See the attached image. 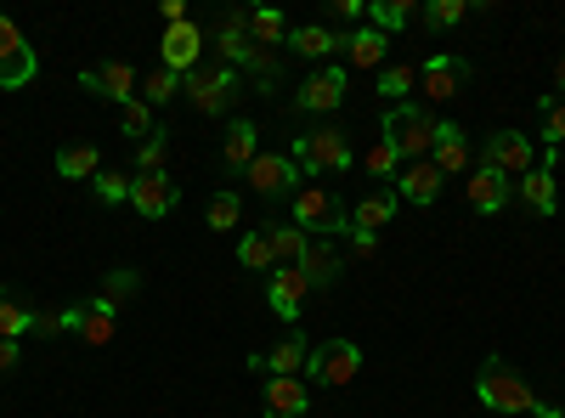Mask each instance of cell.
Instances as JSON below:
<instances>
[{
    "mask_svg": "<svg viewBox=\"0 0 565 418\" xmlns=\"http://www.w3.org/2000/svg\"><path fill=\"white\" fill-rule=\"evenodd\" d=\"M418 18V7H407V0H373L367 7V29H380V34H396Z\"/></svg>",
    "mask_w": 565,
    "mask_h": 418,
    "instance_id": "cell-32",
    "label": "cell"
},
{
    "mask_svg": "<svg viewBox=\"0 0 565 418\" xmlns=\"http://www.w3.org/2000/svg\"><path fill=\"white\" fill-rule=\"evenodd\" d=\"M543 142L548 153L565 148V97H543Z\"/></svg>",
    "mask_w": 565,
    "mask_h": 418,
    "instance_id": "cell-39",
    "label": "cell"
},
{
    "mask_svg": "<svg viewBox=\"0 0 565 418\" xmlns=\"http://www.w3.org/2000/svg\"><path fill=\"white\" fill-rule=\"evenodd\" d=\"M289 221L306 232V238H351V210L328 187H300L289 199Z\"/></svg>",
    "mask_w": 565,
    "mask_h": 418,
    "instance_id": "cell-1",
    "label": "cell"
},
{
    "mask_svg": "<svg viewBox=\"0 0 565 418\" xmlns=\"http://www.w3.org/2000/svg\"><path fill=\"white\" fill-rule=\"evenodd\" d=\"M476 396H481V407H492V412H537V390L514 374V367L503 362V356H487L481 362V374H476Z\"/></svg>",
    "mask_w": 565,
    "mask_h": 418,
    "instance_id": "cell-3",
    "label": "cell"
},
{
    "mask_svg": "<svg viewBox=\"0 0 565 418\" xmlns=\"http://www.w3.org/2000/svg\"><path fill=\"white\" fill-rule=\"evenodd\" d=\"M34 79V45L12 18H0V90H23Z\"/></svg>",
    "mask_w": 565,
    "mask_h": 418,
    "instance_id": "cell-7",
    "label": "cell"
},
{
    "mask_svg": "<svg viewBox=\"0 0 565 418\" xmlns=\"http://www.w3.org/2000/svg\"><path fill=\"white\" fill-rule=\"evenodd\" d=\"M413 85H418V68H413V63L380 68V79H373V90H380V97H391V103H402V97H407Z\"/></svg>",
    "mask_w": 565,
    "mask_h": 418,
    "instance_id": "cell-36",
    "label": "cell"
},
{
    "mask_svg": "<svg viewBox=\"0 0 565 418\" xmlns=\"http://www.w3.org/2000/svg\"><path fill=\"white\" fill-rule=\"evenodd\" d=\"M487 170H498V175H509V181H521L526 170H537L532 136H521V130H498V136H487Z\"/></svg>",
    "mask_w": 565,
    "mask_h": 418,
    "instance_id": "cell-8",
    "label": "cell"
},
{
    "mask_svg": "<svg viewBox=\"0 0 565 418\" xmlns=\"http://www.w3.org/2000/svg\"><path fill=\"white\" fill-rule=\"evenodd\" d=\"M385 52H391V34L367 29V23H362L356 34H345V63H351V68H380Z\"/></svg>",
    "mask_w": 565,
    "mask_h": 418,
    "instance_id": "cell-27",
    "label": "cell"
},
{
    "mask_svg": "<svg viewBox=\"0 0 565 418\" xmlns=\"http://www.w3.org/2000/svg\"><path fill=\"white\" fill-rule=\"evenodd\" d=\"M356 374H362V345L356 340H322L306 356V385H317V390H340Z\"/></svg>",
    "mask_w": 565,
    "mask_h": 418,
    "instance_id": "cell-5",
    "label": "cell"
},
{
    "mask_svg": "<svg viewBox=\"0 0 565 418\" xmlns=\"http://www.w3.org/2000/svg\"><path fill=\"white\" fill-rule=\"evenodd\" d=\"M238 260H244V271H277V249H271V232L266 226L249 232V238L238 244Z\"/></svg>",
    "mask_w": 565,
    "mask_h": 418,
    "instance_id": "cell-34",
    "label": "cell"
},
{
    "mask_svg": "<svg viewBox=\"0 0 565 418\" xmlns=\"http://www.w3.org/2000/svg\"><path fill=\"white\" fill-rule=\"evenodd\" d=\"M266 232H271V249H277V266H300V255H306V244H311L306 232H300L295 221H289V226H282V221H271Z\"/></svg>",
    "mask_w": 565,
    "mask_h": 418,
    "instance_id": "cell-33",
    "label": "cell"
},
{
    "mask_svg": "<svg viewBox=\"0 0 565 418\" xmlns=\"http://www.w3.org/2000/svg\"><path fill=\"white\" fill-rule=\"evenodd\" d=\"M300 271H306V283H311V289H334V283H340V271H345L334 238H311L306 255H300Z\"/></svg>",
    "mask_w": 565,
    "mask_h": 418,
    "instance_id": "cell-20",
    "label": "cell"
},
{
    "mask_svg": "<svg viewBox=\"0 0 565 418\" xmlns=\"http://www.w3.org/2000/svg\"><path fill=\"white\" fill-rule=\"evenodd\" d=\"M221 159H226V170H249V164L260 159V130H255V119H232Z\"/></svg>",
    "mask_w": 565,
    "mask_h": 418,
    "instance_id": "cell-26",
    "label": "cell"
},
{
    "mask_svg": "<svg viewBox=\"0 0 565 418\" xmlns=\"http://www.w3.org/2000/svg\"><path fill=\"white\" fill-rule=\"evenodd\" d=\"M463 79H469V63L452 57V52H436L430 63L418 68V90H424L430 103H452L458 90H463Z\"/></svg>",
    "mask_w": 565,
    "mask_h": 418,
    "instance_id": "cell-11",
    "label": "cell"
},
{
    "mask_svg": "<svg viewBox=\"0 0 565 418\" xmlns=\"http://www.w3.org/2000/svg\"><path fill=\"white\" fill-rule=\"evenodd\" d=\"M34 322H40V311L29 306V294L12 289V283H0V340H23V334H34Z\"/></svg>",
    "mask_w": 565,
    "mask_h": 418,
    "instance_id": "cell-23",
    "label": "cell"
},
{
    "mask_svg": "<svg viewBox=\"0 0 565 418\" xmlns=\"http://www.w3.org/2000/svg\"><path fill=\"white\" fill-rule=\"evenodd\" d=\"M430 164H436L441 175H463V170H469V136H463V125H452V119H441V125H436Z\"/></svg>",
    "mask_w": 565,
    "mask_h": 418,
    "instance_id": "cell-21",
    "label": "cell"
},
{
    "mask_svg": "<svg viewBox=\"0 0 565 418\" xmlns=\"http://www.w3.org/2000/svg\"><path fill=\"white\" fill-rule=\"evenodd\" d=\"M362 170H367L373 181H396V170H402V153H396V148L385 142V136H373V148H367Z\"/></svg>",
    "mask_w": 565,
    "mask_h": 418,
    "instance_id": "cell-35",
    "label": "cell"
},
{
    "mask_svg": "<svg viewBox=\"0 0 565 418\" xmlns=\"http://www.w3.org/2000/svg\"><path fill=\"white\" fill-rule=\"evenodd\" d=\"M181 90H186V103H193L199 114H226L232 103H238V68H226V63H215V68H193V74H181Z\"/></svg>",
    "mask_w": 565,
    "mask_h": 418,
    "instance_id": "cell-6",
    "label": "cell"
},
{
    "mask_svg": "<svg viewBox=\"0 0 565 418\" xmlns=\"http://www.w3.org/2000/svg\"><path fill=\"white\" fill-rule=\"evenodd\" d=\"M215 52H221L226 68H249V57H255L249 12H221V23H215Z\"/></svg>",
    "mask_w": 565,
    "mask_h": 418,
    "instance_id": "cell-15",
    "label": "cell"
},
{
    "mask_svg": "<svg viewBox=\"0 0 565 418\" xmlns=\"http://www.w3.org/2000/svg\"><path fill=\"white\" fill-rule=\"evenodd\" d=\"M345 103V68L340 63H328L322 74H311L300 90H295V108L300 114H334Z\"/></svg>",
    "mask_w": 565,
    "mask_h": 418,
    "instance_id": "cell-12",
    "label": "cell"
},
{
    "mask_svg": "<svg viewBox=\"0 0 565 418\" xmlns=\"http://www.w3.org/2000/svg\"><path fill=\"white\" fill-rule=\"evenodd\" d=\"M90 187H97L103 204H130V175H119V170H103L97 181H90Z\"/></svg>",
    "mask_w": 565,
    "mask_h": 418,
    "instance_id": "cell-43",
    "label": "cell"
},
{
    "mask_svg": "<svg viewBox=\"0 0 565 418\" xmlns=\"http://www.w3.org/2000/svg\"><path fill=\"white\" fill-rule=\"evenodd\" d=\"M306 356H311L306 334H300V329H282V340L266 351V374H277V379H300V374H306Z\"/></svg>",
    "mask_w": 565,
    "mask_h": 418,
    "instance_id": "cell-22",
    "label": "cell"
},
{
    "mask_svg": "<svg viewBox=\"0 0 565 418\" xmlns=\"http://www.w3.org/2000/svg\"><path fill=\"white\" fill-rule=\"evenodd\" d=\"M554 164H565V148H554V153H548V170H554Z\"/></svg>",
    "mask_w": 565,
    "mask_h": 418,
    "instance_id": "cell-50",
    "label": "cell"
},
{
    "mask_svg": "<svg viewBox=\"0 0 565 418\" xmlns=\"http://www.w3.org/2000/svg\"><path fill=\"white\" fill-rule=\"evenodd\" d=\"M119 334V300L97 294V300H85V322H79V340L85 345H108Z\"/></svg>",
    "mask_w": 565,
    "mask_h": 418,
    "instance_id": "cell-25",
    "label": "cell"
},
{
    "mask_svg": "<svg viewBox=\"0 0 565 418\" xmlns=\"http://www.w3.org/2000/svg\"><path fill=\"white\" fill-rule=\"evenodd\" d=\"M175 90H181V74H170V68H153V74H148V85H141L136 97L148 103V108H164V103L175 97Z\"/></svg>",
    "mask_w": 565,
    "mask_h": 418,
    "instance_id": "cell-37",
    "label": "cell"
},
{
    "mask_svg": "<svg viewBox=\"0 0 565 418\" xmlns=\"http://www.w3.org/2000/svg\"><path fill=\"white\" fill-rule=\"evenodd\" d=\"M554 90H559V97H565V57H559V68H554Z\"/></svg>",
    "mask_w": 565,
    "mask_h": 418,
    "instance_id": "cell-49",
    "label": "cell"
},
{
    "mask_svg": "<svg viewBox=\"0 0 565 418\" xmlns=\"http://www.w3.org/2000/svg\"><path fill=\"white\" fill-rule=\"evenodd\" d=\"M119 125H125V136H141V142H148V136H153V108L136 97V103L119 108Z\"/></svg>",
    "mask_w": 565,
    "mask_h": 418,
    "instance_id": "cell-41",
    "label": "cell"
},
{
    "mask_svg": "<svg viewBox=\"0 0 565 418\" xmlns=\"http://www.w3.org/2000/svg\"><path fill=\"white\" fill-rule=\"evenodd\" d=\"M396 193H362L356 199V210H351V226H362V232H373V226H385L391 215H396Z\"/></svg>",
    "mask_w": 565,
    "mask_h": 418,
    "instance_id": "cell-31",
    "label": "cell"
},
{
    "mask_svg": "<svg viewBox=\"0 0 565 418\" xmlns=\"http://www.w3.org/2000/svg\"><path fill=\"white\" fill-rule=\"evenodd\" d=\"M514 187H521V199H526V210H532V215H554L559 193H554V170H548V164L526 170L521 181H514Z\"/></svg>",
    "mask_w": 565,
    "mask_h": 418,
    "instance_id": "cell-28",
    "label": "cell"
},
{
    "mask_svg": "<svg viewBox=\"0 0 565 418\" xmlns=\"http://www.w3.org/2000/svg\"><path fill=\"white\" fill-rule=\"evenodd\" d=\"M351 249H356V255H373V249H380V232H362V226H351Z\"/></svg>",
    "mask_w": 565,
    "mask_h": 418,
    "instance_id": "cell-45",
    "label": "cell"
},
{
    "mask_svg": "<svg viewBox=\"0 0 565 418\" xmlns=\"http://www.w3.org/2000/svg\"><path fill=\"white\" fill-rule=\"evenodd\" d=\"M289 159H295V170L300 175H328V170H351L356 164V153H351V142H345V130H334V125H322V130H306V136H295V148H289Z\"/></svg>",
    "mask_w": 565,
    "mask_h": 418,
    "instance_id": "cell-4",
    "label": "cell"
},
{
    "mask_svg": "<svg viewBox=\"0 0 565 418\" xmlns=\"http://www.w3.org/2000/svg\"><path fill=\"white\" fill-rule=\"evenodd\" d=\"M130 204L148 215V221H159V215H170L175 210V181L159 170V175H130Z\"/></svg>",
    "mask_w": 565,
    "mask_h": 418,
    "instance_id": "cell-19",
    "label": "cell"
},
{
    "mask_svg": "<svg viewBox=\"0 0 565 418\" xmlns=\"http://www.w3.org/2000/svg\"><path fill=\"white\" fill-rule=\"evenodd\" d=\"M436 114L430 108H418V103H396L391 114H385V125H380V136L402 153V164H413V159H430V148H436Z\"/></svg>",
    "mask_w": 565,
    "mask_h": 418,
    "instance_id": "cell-2",
    "label": "cell"
},
{
    "mask_svg": "<svg viewBox=\"0 0 565 418\" xmlns=\"http://www.w3.org/2000/svg\"><path fill=\"white\" fill-rule=\"evenodd\" d=\"M463 199H469V210L476 215H498L503 204H509V175H498V170H469V181H463Z\"/></svg>",
    "mask_w": 565,
    "mask_h": 418,
    "instance_id": "cell-18",
    "label": "cell"
},
{
    "mask_svg": "<svg viewBox=\"0 0 565 418\" xmlns=\"http://www.w3.org/2000/svg\"><path fill=\"white\" fill-rule=\"evenodd\" d=\"M289 52H300V57H340L345 34L334 23H306V29H289Z\"/></svg>",
    "mask_w": 565,
    "mask_h": 418,
    "instance_id": "cell-24",
    "label": "cell"
},
{
    "mask_svg": "<svg viewBox=\"0 0 565 418\" xmlns=\"http://www.w3.org/2000/svg\"><path fill=\"white\" fill-rule=\"evenodd\" d=\"M306 412H311V385L306 379L266 374V418H306Z\"/></svg>",
    "mask_w": 565,
    "mask_h": 418,
    "instance_id": "cell-17",
    "label": "cell"
},
{
    "mask_svg": "<svg viewBox=\"0 0 565 418\" xmlns=\"http://www.w3.org/2000/svg\"><path fill=\"white\" fill-rule=\"evenodd\" d=\"M441 187H447V175H441L430 159H413V164L396 170V199H402V204H436Z\"/></svg>",
    "mask_w": 565,
    "mask_h": 418,
    "instance_id": "cell-16",
    "label": "cell"
},
{
    "mask_svg": "<svg viewBox=\"0 0 565 418\" xmlns=\"http://www.w3.org/2000/svg\"><path fill=\"white\" fill-rule=\"evenodd\" d=\"M57 175H68V181H97V175H103V153L90 148V142H68V148H57Z\"/></svg>",
    "mask_w": 565,
    "mask_h": 418,
    "instance_id": "cell-29",
    "label": "cell"
},
{
    "mask_svg": "<svg viewBox=\"0 0 565 418\" xmlns=\"http://www.w3.org/2000/svg\"><path fill=\"white\" fill-rule=\"evenodd\" d=\"M159 18H164V29L170 23H186V7H181V0H159Z\"/></svg>",
    "mask_w": 565,
    "mask_h": 418,
    "instance_id": "cell-48",
    "label": "cell"
},
{
    "mask_svg": "<svg viewBox=\"0 0 565 418\" xmlns=\"http://www.w3.org/2000/svg\"><path fill=\"white\" fill-rule=\"evenodd\" d=\"M463 12H469V7H463V0H430V7H424V12H418V23L441 34V29H458V23H463Z\"/></svg>",
    "mask_w": 565,
    "mask_h": 418,
    "instance_id": "cell-38",
    "label": "cell"
},
{
    "mask_svg": "<svg viewBox=\"0 0 565 418\" xmlns=\"http://www.w3.org/2000/svg\"><path fill=\"white\" fill-rule=\"evenodd\" d=\"M79 85L90 90V97H103V103H136V68L130 63H103V68H79Z\"/></svg>",
    "mask_w": 565,
    "mask_h": 418,
    "instance_id": "cell-13",
    "label": "cell"
},
{
    "mask_svg": "<svg viewBox=\"0 0 565 418\" xmlns=\"http://www.w3.org/2000/svg\"><path fill=\"white\" fill-rule=\"evenodd\" d=\"M159 57H164L170 74H193L199 57H204V29H199L193 18H186V23H170L164 40H159Z\"/></svg>",
    "mask_w": 565,
    "mask_h": 418,
    "instance_id": "cell-10",
    "label": "cell"
},
{
    "mask_svg": "<svg viewBox=\"0 0 565 418\" xmlns=\"http://www.w3.org/2000/svg\"><path fill=\"white\" fill-rule=\"evenodd\" d=\"M23 362V351H18V340H0V374H12V367Z\"/></svg>",
    "mask_w": 565,
    "mask_h": 418,
    "instance_id": "cell-47",
    "label": "cell"
},
{
    "mask_svg": "<svg viewBox=\"0 0 565 418\" xmlns=\"http://www.w3.org/2000/svg\"><path fill=\"white\" fill-rule=\"evenodd\" d=\"M334 18L340 23H356V18H367V7H362V0H334Z\"/></svg>",
    "mask_w": 565,
    "mask_h": 418,
    "instance_id": "cell-46",
    "label": "cell"
},
{
    "mask_svg": "<svg viewBox=\"0 0 565 418\" xmlns=\"http://www.w3.org/2000/svg\"><path fill=\"white\" fill-rule=\"evenodd\" d=\"M164 170V130H153L148 142L136 148V175H159Z\"/></svg>",
    "mask_w": 565,
    "mask_h": 418,
    "instance_id": "cell-42",
    "label": "cell"
},
{
    "mask_svg": "<svg viewBox=\"0 0 565 418\" xmlns=\"http://www.w3.org/2000/svg\"><path fill=\"white\" fill-rule=\"evenodd\" d=\"M204 221H210V232H232V226H238V193H215Z\"/></svg>",
    "mask_w": 565,
    "mask_h": 418,
    "instance_id": "cell-40",
    "label": "cell"
},
{
    "mask_svg": "<svg viewBox=\"0 0 565 418\" xmlns=\"http://www.w3.org/2000/svg\"><path fill=\"white\" fill-rule=\"evenodd\" d=\"M249 40L260 45V52H277V45L289 40V23H282V12H277V7H255V12H249Z\"/></svg>",
    "mask_w": 565,
    "mask_h": 418,
    "instance_id": "cell-30",
    "label": "cell"
},
{
    "mask_svg": "<svg viewBox=\"0 0 565 418\" xmlns=\"http://www.w3.org/2000/svg\"><path fill=\"white\" fill-rule=\"evenodd\" d=\"M136 283H141V277H136L130 266H114L108 283H103V294H108V300H125V294H136Z\"/></svg>",
    "mask_w": 565,
    "mask_h": 418,
    "instance_id": "cell-44",
    "label": "cell"
},
{
    "mask_svg": "<svg viewBox=\"0 0 565 418\" xmlns=\"http://www.w3.org/2000/svg\"><path fill=\"white\" fill-rule=\"evenodd\" d=\"M306 294H311V283H306V271H300V266H277V271H271V283H266V306H271L282 322H289V329L300 322Z\"/></svg>",
    "mask_w": 565,
    "mask_h": 418,
    "instance_id": "cell-14",
    "label": "cell"
},
{
    "mask_svg": "<svg viewBox=\"0 0 565 418\" xmlns=\"http://www.w3.org/2000/svg\"><path fill=\"white\" fill-rule=\"evenodd\" d=\"M244 175H249V187H255L260 199H295V193H300V170H295L289 153H260Z\"/></svg>",
    "mask_w": 565,
    "mask_h": 418,
    "instance_id": "cell-9",
    "label": "cell"
}]
</instances>
